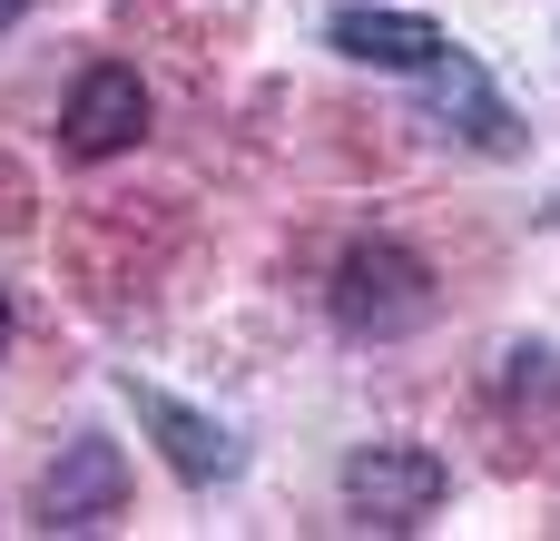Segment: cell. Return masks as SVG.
I'll return each instance as SVG.
<instances>
[{
	"label": "cell",
	"mask_w": 560,
	"mask_h": 541,
	"mask_svg": "<svg viewBox=\"0 0 560 541\" xmlns=\"http://www.w3.org/2000/svg\"><path fill=\"white\" fill-rule=\"evenodd\" d=\"M138 138H148V89H138V69H128V59L79 69V89H69V108H59V148H69V158H128Z\"/></svg>",
	"instance_id": "3957f363"
},
{
	"label": "cell",
	"mask_w": 560,
	"mask_h": 541,
	"mask_svg": "<svg viewBox=\"0 0 560 541\" xmlns=\"http://www.w3.org/2000/svg\"><path fill=\"white\" fill-rule=\"evenodd\" d=\"M20 10H30V0H0V30H10V20H20Z\"/></svg>",
	"instance_id": "9c48e42d"
},
{
	"label": "cell",
	"mask_w": 560,
	"mask_h": 541,
	"mask_svg": "<svg viewBox=\"0 0 560 541\" xmlns=\"http://www.w3.org/2000/svg\"><path fill=\"white\" fill-rule=\"evenodd\" d=\"M118 503H128V453L108 434H79L49 463V483H39V522L49 532H98V522H118Z\"/></svg>",
	"instance_id": "277c9868"
},
{
	"label": "cell",
	"mask_w": 560,
	"mask_h": 541,
	"mask_svg": "<svg viewBox=\"0 0 560 541\" xmlns=\"http://www.w3.org/2000/svg\"><path fill=\"white\" fill-rule=\"evenodd\" d=\"M0 355H10V296H0Z\"/></svg>",
	"instance_id": "30bf717a"
},
{
	"label": "cell",
	"mask_w": 560,
	"mask_h": 541,
	"mask_svg": "<svg viewBox=\"0 0 560 541\" xmlns=\"http://www.w3.org/2000/svg\"><path fill=\"white\" fill-rule=\"evenodd\" d=\"M502 404H512V414L560 404V355L551 345H512V355H502Z\"/></svg>",
	"instance_id": "ba28073f"
},
{
	"label": "cell",
	"mask_w": 560,
	"mask_h": 541,
	"mask_svg": "<svg viewBox=\"0 0 560 541\" xmlns=\"http://www.w3.org/2000/svg\"><path fill=\"white\" fill-rule=\"evenodd\" d=\"M443 493H453V473H443V453H423V444H364V453L345 463V513H354L364 532H423V522L443 513Z\"/></svg>",
	"instance_id": "7a4b0ae2"
},
{
	"label": "cell",
	"mask_w": 560,
	"mask_h": 541,
	"mask_svg": "<svg viewBox=\"0 0 560 541\" xmlns=\"http://www.w3.org/2000/svg\"><path fill=\"white\" fill-rule=\"evenodd\" d=\"M335 325H345L354 345L423 335V325H433V266H423L413 246H394V237L354 246V256L335 266Z\"/></svg>",
	"instance_id": "6da1fadb"
},
{
	"label": "cell",
	"mask_w": 560,
	"mask_h": 541,
	"mask_svg": "<svg viewBox=\"0 0 560 541\" xmlns=\"http://www.w3.org/2000/svg\"><path fill=\"white\" fill-rule=\"evenodd\" d=\"M118 394H128V404H138V424L158 434V453H167V473H177V483H226V473H236V434H226L217 414H197V404H177V394L138 384V375H118Z\"/></svg>",
	"instance_id": "5b68a950"
},
{
	"label": "cell",
	"mask_w": 560,
	"mask_h": 541,
	"mask_svg": "<svg viewBox=\"0 0 560 541\" xmlns=\"http://www.w3.org/2000/svg\"><path fill=\"white\" fill-rule=\"evenodd\" d=\"M325 39H335L345 59H364V69H433V59L453 49L423 10H364V0H354V10H335V20H325Z\"/></svg>",
	"instance_id": "8992f818"
},
{
	"label": "cell",
	"mask_w": 560,
	"mask_h": 541,
	"mask_svg": "<svg viewBox=\"0 0 560 541\" xmlns=\"http://www.w3.org/2000/svg\"><path fill=\"white\" fill-rule=\"evenodd\" d=\"M423 79H433V108H443V118H463V138H472V148H492V158H512V148H522V128H512V108L492 99V79H482V59H463V49H443V59L423 69Z\"/></svg>",
	"instance_id": "52a82bcc"
}]
</instances>
